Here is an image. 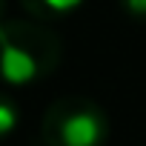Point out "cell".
I'll return each instance as SVG.
<instances>
[{"label":"cell","instance_id":"5b68a950","mask_svg":"<svg viewBox=\"0 0 146 146\" xmlns=\"http://www.w3.org/2000/svg\"><path fill=\"white\" fill-rule=\"evenodd\" d=\"M120 6H123V12H126L129 17L146 23V0H120Z\"/></svg>","mask_w":146,"mask_h":146},{"label":"cell","instance_id":"7a4b0ae2","mask_svg":"<svg viewBox=\"0 0 146 146\" xmlns=\"http://www.w3.org/2000/svg\"><path fill=\"white\" fill-rule=\"evenodd\" d=\"M40 137L46 146H103L109 137V117L92 98L66 95L46 109Z\"/></svg>","mask_w":146,"mask_h":146},{"label":"cell","instance_id":"8992f818","mask_svg":"<svg viewBox=\"0 0 146 146\" xmlns=\"http://www.w3.org/2000/svg\"><path fill=\"white\" fill-rule=\"evenodd\" d=\"M0 9H3V0H0ZM0 23H3V17H0Z\"/></svg>","mask_w":146,"mask_h":146},{"label":"cell","instance_id":"3957f363","mask_svg":"<svg viewBox=\"0 0 146 146\" xmlns=\"http://www.w3.org/2000/svg\"><path fill=\"white\" fill-rule=\"evenodd\" d=\"M86 0H20V6L40 23H52V20H60V17H69L75 15Z\"/></svg>","mask_w":146,"mask_h":146},{"label":"cell","instance_id":"277c9868","mask_svg":"<svg viewBox=\"0 0 146 146\" xmlns=\"http://www.w3.org/2000/svg\"><path fill=\"white\" fill-rule=\"evenodd\" d=\"M17 126H20V106H17V100L9 92L0 89V140L15 135Z\"/></svg>","mask_w":146,"mask_h":146},{"label":"cell","instance_id":"6da1fadb","mask_svg":"<svg viewBox=\"0 0 146 146\" xmlns=\"http://www.w3.org/2000/svg\"><path fill=\"white\" fill-rule=\"evenodd\" d=\"M63 54L60 37L40 20L0 23V83L32 86L49 78Z\"/></svg>","mask_w":146,"mask_h":146}]
</instances>
